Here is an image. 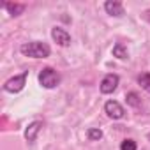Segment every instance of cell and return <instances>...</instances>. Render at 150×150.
<instances>
[{"label": "cell", "mask_w": 150, "mask_h": 150, "mask_svg": "<svg viewBox=\"0 0 150 150\" xmlns=\"http://www.w3.org/2000/svg\"><path fill=\"white\" fill-rule=\"evenodd\" d=\"M21 53L25 57H30V58H46L50 57L51 50L46 42H41V41H32V42H25L21 44Z\"/></svg>", "instance_id": "obj_1"}, {"label": "cell", "mask_w": 150, "mask_h": 150, "mask_svg": "<svg viewBox=\"0 0 150 150\" xmlns=\"http://www.w3.org/2000/svg\"><path fill=\"white\" fill-rule=\"evenodd\" d=\"M39 83L44 88H55L60 83V74L53 69V67H44L39 72Z\"/></svg>", "instance_id": "obj_2"}, {"label": "cell", "mask_w": 150, "mask_h": 150, "mask_svg": "<svg viewBox=\"0 0 150 150\" xmlns=\"http://www.w3.org/2000/svg\"><path fill=\"white\" fill-rule=\"evenodd\" d=\"M27 74H28V72H23V74H20V76H14V78L7 80V81L4 83V90L9 92V94H18V92H21L23 87H25V83H27Z\"/></svg>", "instance_id": "obj_3"}, {"label": "cell", "mask_w": 150, "mask_h": 150, "mask_svg": "<svg viewBox=\"0 0 150 150\" xmlns=\"http://www.w3.org/2000/svg\"><path fill=\"white\" fill-rule=\"evenodd\" d=\"M118 81H120V78L117 76V74H106V76L103 78V81H101V92L103 94H113L115 90H117V87H118Z\"/></svg>", "instance_id": "obj_4"}, {"label": "cell", "mask_w": 150, "mask_h": 150, "mask_svg": "<svg viewBox=\"0 0 150 150\" xmlns=\"http://www.w3.org/2000/svg\"><path fill=\"white\" fill-rule=\"evenodd\" d=\"M104 111H106V115H108L110 118H113V120H120V118H124V115H125V110H124L117 101H108V103L104 104Z\"/></svg>", "instance_id": "obj_5"}, {"label": "cell", "mask_w": 150, "mask_h": 150, "mask_svg": "<svg viewBox=\"0 0 150 150\" xmlns=\"http://www.w3.org/2000/svg\"><path fill=\"white\" fill-rule=\"evenodd\" d=\"M51 37H53V41L58 44V46H69L71 44V35L64 30V28H60V27H55L53 30H51Z\"/></svg>", "instance_id": "obj_6"}, {"label": "cell", "mask_w": 150, "mask_h": 150, "mask_svg": "<svg viewBox=\"0 0 150 150\" xmlns=\"http://www.w3.org/2000/svg\"><path fill=\"white\" fill-rule=\"evenodd\" d=\"M41 129H42V122H39V120L32 122V124L27 127V131H25V139H27L28 143L35 141V138H37V132H39Z\"/></svg>", "instance_id": "obj_7"}, {"label": "cell", "mask_w": 150, "mask_h": 150, "mask_svg": "<svg viewBox=\"0 0 150 150\" xmlns=\"http://www.w3.org/2000/svg\"><path fill=\"white\" fill-rule=\"evenodd\" d=\"M104 9H106L108 14L117 16V18L124 14V6H122L120 2H117V0H108V2L104 4Z\"/></svg>", "instance_id": "obj_8"}, {"label": "cell", "mask_w": 150, "mask_h": 150, "mask_svg": "<svg viewBox=\"0 0 150 150\" xmlns=\"http://www.w3.org/2000/svg\"><path fill=\"white\" fill-rule=\"evenodd\" d=\"M2 6H4V9L9 11L11 16H20V14L25 11V6H23V4H9V2H4Z\"/></svg>", "instance_id": "obj_9"}, {"label": "cell", "mask_w": 150, "mask_h": 150, "mask_svg": "<svg viewBox=\"0 0 150 150\" xmlns=\"http://www.w3.org/2000/svg\"><path fill=\"white\" fill-rule=\"evenodd\" d=\"M125 101H127V104L132 106V108H138V106L141 104V99H139V96H138L136 92H129V94L125 96Z\"/></svg>", "instance_id": "obj_10"}, {"label": "cell", "mask_w": 150, "mask_h": 150, "mask_svg": "<svg viewBox=\"0 0 150 150\" xmlns=\"http://www.w3.org/2000/svg\"><path fill=\"white\" fill-rule=\"evenodd\" d=\"M138 83L141 85V88H145L148 94H150V74L148 72H143L138 76Z\"/></svg>", "instance_id": "obj_11"}, {"label": "cell", "mask_w": 150, "mask_h": 150, "mask_svg": "<svg viewBox=\"0 0 150 150\" xmlns=\"http://www.w3.org/2000/svg\"><path fill=\"white\" fill-rule=\"evenodd\" d=\"M113 57H117V58L124 60V58H127L129 55H127V50H125L122 44H115V46H113Z\"/></svg>", "instance_id": "obj_12"}, {"label": "cell", "mask_w": 150, "mask_h": 150, "mask_svg": "<svg viewBox=\"0 0 150 150\" xmlns=\"http://www.w3.org/2000/svg\"><path fill=\"white\" fill-rule=\"evenodd\" d=\"M87 136H88V139L97 141V139H101V138H103V131H101V129H88Z\"/></svg>", "instance_id": "obj_13"}, {"label": "cell", "mask_w": 150, "mask_h": 150, "mask_svg": "<svg viewBox=\"0 0 150 150\" xmlns=\"http://www.w3.org/2000/svg\"><path fill=\"white\" fill-rule=\"evenodd\" d=\"M120 150H136V141L134 139H124L120 143Z\"/></svg>", "instance_id": "obj_14"}, {"label": "cell", "mask_w": 150, "mask_h": 150, "mask_svg": "<svg viewBox=\"0 0 150 150\" xmlns=\"http://www.w3.org/2000/svg\"><path fill=\"white\" fill-rule=\"evenodd\" d=\"M143 20H146V21H148V23H150V9H148V11H145V13H143Z\"/></svg>", "instance_id": "obj_15"}, {"label": "cell", "mask_w": 150, "mask_h": 150, "mask_svg": "<svg viewBox=\"0 0 150 150\" xmlns=\"http://www.w3.org/2000/svg\"><path fill=\"white\" fill-rule=\"evenodd\" d=\"M148 139H150V132H148Z\"/></svg>", "instance_id": "obj_16"}]
</instances>
